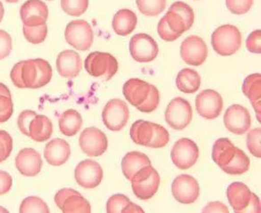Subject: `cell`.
Masks as SVG:
<instances>
[{
	"label": "cell",
	"instance_id": "60d3db41",
	"mask_svg": "<svg viewBox=\"0 0 261 213\" xmlns=\"http://www.w3.org/2000/svg\"><path fill=\"white\" fill-rule=\"evenodd\" d=\"M253 0H226V6L232 14L242 15L251 10Z\"/></svg>",
	"mask_w": 261,
	"mask_h": 213
},
{
	"label": "cell",
	"instance_id": "d6986e66",
	"mask_svg": "<svg viewBox=\"0 0 261 213\" xmlns=\"http://www.w3.org/2000/svg\"><path fill=\"white\" fill-rule=\"evenodd\" d=\"M43 161L39 153L31 148H25L15 157V167L25 177L37 176L40 173Z\"/></svg>",
	"mask_w": 261,
	"mask_h": 213
},
{
	"label": "cell",
	"instance_id": "6da1fadb",
	"mask_svg": "<svg viewBox=\"0 0 261 213\" xmlns=\"http://www.w3.org/2000/svg\"><path fill=\"white\" fill-rule=\"evenodd\" d=\"M10 77L18 88L38 89L50 83L53 68L44 59H30L14 65Z\"/></svg>",
	"mask_w": 261,
	"mask_h": 213
},
{
	"label": "cell",
	"instance_id": "9f6ffc18",
	"mask_svg": "<svg viewBox=\"0 0 261 213\" xmlns=\"http://www.w3.org/2000/svg\"><path fill=\"white\" fill-rule=\"evenodd\" d=\"M47 1H53V0H47Z\"/></svg>",
	"mask_w": 261,
	"mask_h": 213
},
{
	"label": "cell",
	"instance_id": "603a6c76",
	"mask_svg": "<svg viewBox=\"0 0 261 213\" xmlns=\"http://www.w3.org/2000/svg\"><path fill=\"white\" fill-rule=\"evenodd\" d=\"M250 188L242 182L231 183L227 190L228 203L234 212L243 213L250 203L251 197Z\"/></svg>",
	"mask_w": 261,
	"mask_h": 213
},
{
	"label": "cell",
	"instance_id": "d590c367",
	"mask_svg": "<svg viewBox=\"0 0 261 213\" xmlns=\"http://www.w3.org/2000/svg\"><path fill=\"white\" fill-rule=\"evenodd\" d=\"M61 5L66 14L79 17L87 11L89 0H61Z\"/></svg>",
	"mask_w": 261,
	"mask_h": 213
},
{
	"label": "cell",
	"instance_id": "7c38bea8",
	"mask_svg": "<svg viewBox=\"0 0 261 213\" xmlns=\"http://www.w3.org/2000/svg\"><path fill=\"white\" fill-rule=\"evenodd\" d=\"M54 202L58 208L65 213L91 212V204L88 200L72 188H62L58 191Z\"/></svg>",
	"mask_w": 261,
	"mask_h": 213
},
{
	"label": "cell",
	"instance_id": "7402d4cb",
	"mask_svg": "<svg viewBox=\"0 0 261 213\" xmlns=\"http://www.w3.org/2000/svg\"><path fill=\"white\" fill-rule=\"evenodd\" d=\"M151 85L138 78H131L123 85V94L131 105L138 108L147 99Z\"/></svg>",
	"mask_w": 261,
	"mask_h": 213
},
{
	"label": "cell",
	"instance_id": "4316f807",
	"mask_svg": "<svg viewBox=\"0 0 261 213\" xmlns=\"http://www.w3.org/2000/svg\"><path fill=\"white\" fill-rule=\"evenodd\" d=\"M54 132V125L46 115H37L30 125L29 137L37 142H44L50 139Z\"/></svg>",
	"mask_w": 261,
	"mask_h": 213
},
{
	"label": "cell",
	"instance_id": "5bb4252c",
	"mask_svg": "<svg viewBox=\"0 0 261 213\" xmlns=\"http://www.w3.org/2000/svg\"><path fill=\"white\" fill-rule=\"evenodd\" d=\"M104 173L100 164L93 160H84L77 164L74 178L82 187L92 190L100 185Z\"/></svg>",
	"mask_w": 261,
	"mask_h": 213
},
{
	"label": "cell",
	"instance_id": "277c9868",
	"mask_svg": "<svg viewBox=\"0 0 261 213\" xmlns=\"http://www.w3.org/2000/svg\"><path fill=\"white\" fill-rule=\"evenodd\" d=\"M132 190L138 199L146 201L157 193L161 177L151 165L144 166L130 179Z\"/></svg>",
	"mask_w": 261,
	"mask_h": 213
},
{
	"label": "cell",
	"instance_id": "f546056e",
	"mask_svg": "<svg viewBox=\"0 0 261 213\" xmlns=\"http://www.w3.org/2000/svg\"><path fill=\"white\" fill-rule=\"evenodd\" d=\"M175 82L179 91L190 94L197 92L199 90L201 78L194 69L184 68L178 73Z\"/></svg>",
	"mask_w": 261,
	"mask_h": 213
},
{
	"label": "cell",
	"instance_id": "74e56055",
	"mask_svg": "<svg viewBox=\"0 0 261 213\" xmlns=\"http://www.w3.org/2000/svg\"><path fill=\"white\" fill-rule=\"evenodd\" d=\"M153 137L148 148L151 149H161L168 145L169 142V133L168 130L164 128L162 125L154 124Z\"/></svg>",
	"mask_w": 261,
	"mask_h": 213
},
{
	"label": "cell",
	"instance_id": "816d5d0a",
	"mask_svg": "<svg viewBox=\"0 0 261 213\" xmlns=\"http://www.w3.org/2000/svg\"><path fill=\"white\" fill-rule=\"evenodd\" d=\"M0 94L6 95L7 97H11L12 98L10 90L8 89L7 85H4L2 83H0Z\"/></svg>",
	"mask_w": 261,
	"mask_h": 213
},
{
	"label": "cell",
	"instance_id": "7a4b0ae2",
	"mask_svg": "<svg viewBox=\"0 0 261 213\" xmlns=\"http://www.w3.org/2000/svg\"><path fill=\"white\" fill-rule=\"evenodd\" d=\"M242 40L241 32L231 24L217 28L212 34L213 48L221 56H231L236 54L241 48Z\"/></svg>",
	"mask_w": 261,
	"mask_h": 213
},
{
	"label": "cell",
	"instance_id": "9c48e42d",
	"mask_svg": "<svg viewBox=\"0 0 261 213\" xmlns=\"http://www.w3.org/2000/svg\"><path fill=\"white\" fill-rule=\"evenodd\" d=\"M199 157V149L192 139L182 138L175 142L171 150V160L180 170H188L194 165Z\"/></svg>",
	"mask_w": 261,
	"mask_h": 213
},
{
	"label": "cell",
	"instance_id": "f907efd6",
	"mask_svg": "<svg viewBox=\"0 0 261 213\" xmlns=\"http://www.w3.org/2000/svg\"><path fill=\"white\" fill-rule=\"evenodd\" d=\"M259 213L260 212V202L258 199V196L255 194H251V201L250 203L248 204L246 209L244 210L243 213Z\"/></svg>",
	"mask_w": 261,
	"mask_h": 213
},
{
	"label": "cell",
	"instance_id": "f35d334b",
	"mask_svg": "<svg viewBox=\"0 0 261 213\" xmlns=\"http://www.w3.org/2000/svg\"><path fill=\"white\" fill-rule=\"evenodd\" d=\"M261 129H252L247 135V148L252 156L260 158L261 157Z\"/></svg>",
	"mask_w": 261,
	"mask_h": 213
},
{
	"label": "cell",
	"instance_id": "836d02e7",
	"mask_svg": "<svg viewBox=\"0 0 261 213\" xmlns=\"http://www.w3.org/2000/svg\"><path fill=\"white\" fill-rule=\"evenodd\" d=\"M140 13L145 16L155 17L167 7V0H136Z\"/></svg>",
	"mask_w": 261,
	"mask_h": 213
},
{
	"label": "cell",
	"instance_id": "681fc988",
	"mask_svg": "<svg viewBox=\"0 0 261 213\" xmlns=\"http://www.w3.org/2000/svg\"><path fill=\"white\" fill-rule=\"evenodd\" d=\"M203 212H224L228 213V209L224 203L221 202H211L204 207Z\"/></svg>",
	"mask_w": 261,
	"mask_h": 213
},
{
	"label": "cell",
	"instance_id": "44dd1931",
	"mask_svg": "<svg viewBox=\"0 0 261 213\" xmlns=\"http://www.w3.org/2000/svg\"><path fill=\"white\" fill-rule=\"evenodd\" d=\"M71 155L70 145L65 139H54L47 143L44 151V159L54 166L63 165Z\"/></svg>",
	"mask_w": 261,
	"mask_h": 213
},
{
	"label": "cell",
	"instance_id": "ab89813d",
	"mask_svg": "<svg viewBox=\"0 0 261 213\" xmlns=\"http://www.w3.org/2000/svg\"><path fill=\"white\" fill-rule=\"evenodd\" d=\"M160 101H161V97H160L159 90L154 85H151L147 99L142 105L138 107V109L143 113H151L157 109L160 104Z\"/></svg>",
	"mask_w": 261,
	"mask_h": 213
},
{
	"label": "cell",
	"instance_id": "ffe728a7",
	"mask_svg": "<svg viewBox=\"0 0 261 213\" xmlns=\"http://www.w3.org/2000/svg\"><path fill=\"white\" fill-rule=\"evenodd\" d=\"M58 73L62 78H76L83 68V61L80 55L73 50H65L58 55L56 61Z\"/></svg>",
	"mask_w": 261,
	"mask_h": 213
},
{
	"label": "cell",
	"instance_id": "2e32d148",
	"mask_svg": "<svg viewBox=\"0 0 261 213\" xmlns=\"http://www.w3.org/2000/svg\"><path fill=\"white\" fill-rule=\"evenodd\" d=\"M196 108L202 117L213 120L221 115L223 109V100L215 90H204L196 97Z\"/></svg>",
	"mask_w": 261,
	"mask_h": 213
},
{
	"label": "cell",
	"instance_id": "f5cc1de1",
	"mask_svg": "<svg viewBox=\"0 0 261 213\" xmlns=\"http://www.w3.org/2000/svg\"><path fill=\"white\" fill-rule=\"evenodd\" d=\"M4 14H5V9H4L3 4L0 1V22L3 20Z\"/></svg>",
	"mask_w": 261,
	"mask_h": 213
},
{
	"label": "cell",
	"instance_id": "4fadbf2b",
	"mask_svg": "<svg viewBox=\"0 0 261 213\" xmlns=\"http://www.w3.org/2000/svg\"><path fill=\"white\" fill-rule=\"evenodd\" d=\"M200 187L194 177L181 174L176 177L172 183V195L179 203L191 204L198 200Z\"/></svg>",
	"mask_w": 261,
	"mask_h": 213
},
{
	"label": "cell",
	"instance_id": "7bdbcfd3",
	"mask_svg": "<svg viewBox=\"0 0 261 213\" xmlns=\"http://www.w3.org/2000/svg\"><path fill=\"white\" fill-rule=\"evenodd\" d=\"M14 113V103L11 97L0 94V124L6 123Z\"/></svg>",
	"mask_w": 261,
	"mask_h": 213
},
{
	"label": "cell",
	"instance_id": "52a82bcc",
	"mask_svg": "<svg viewBox=\"0 0 261 213\" xmlns=\"http://www.w3.org/2000/svg\"><path fill=\"white\" fill-rule=\"evenodd\" d=\"M192 115L191 103L181 97L173 99L165 112L166 122L171 128L177 131L185 130L191 124Z\"/></svg>",
	"mask_w": 261,
	"mask_h": 213
},
{
	"label": "cell",
	"instance_id": "4dcf8cb0",
	"mask_svg": "<svg viewBox=\"0 0 261 213\" xmlns=\"http://www.w3.org/2000/svg\"><path fill=\"white\" fill-rule=\"evenodd\" d=\"M153 123L138 120L130 128V137L138 145L149 147L153 137Z\"/></svg>",
	"mask_w": 261,
	"mask_h": 213
},
{
	"label": "cell",
	"instance_id": "d4e9b609",
	"mask_svg": "<svg viewBox=\"0 0 261 213\" xmlns=\"http://www.w3.org/2000/svg\"><path fill=\"white\" fill-rule=\"evenodd\" d=\"M138 24V17L133 11L121 9L114 14L113 19V29L114 32L121 37L131 34Z\"/></svg>",
	"mask_w": 261,
	"mask_h": 213
},
{
	"label": "cell",
	"instance_id": "ba28073f",
	"mask_svg": "<svg viewBox=\"0 0 261 213\" xmlns=\"http://www.w3.org/2000/svg\"><path fill=\"white\" fill-rule=\"evenodd\" d=\"M102 119L104 125L113 132H119L126 126L129 119L127 103L120 99H113L106 104Z\"/></svg>",
	"mask_w": 261,
	"mask_h": 213
},
{
	"label": "cell",
	"instance_id": "11a10c76",
	"mask_svg": "<svg viewBox=\"0 0 261 213\" xmlns=\"http://www.w3.org/2000/svg\"><path fill=\"white\" fill-rule=\"evenodd\" d=\"M0 210H4V211H7V210H5V209H0Z\"/></svg>",
	"mask_w": 261,
	"mask_h": 213
},
{
	"label": "cell",
	"instance_id": "ee69618b",
	"mask_svg": "<svg viewBox=\"0 0 261 213\" xmlns=\"http://www.w3.org/2000/svg\"><path fill=\"white\" fill-rule=\"evenodd\" d=\"M37 115V112L33 110H24L20 113L17 124H18V128L20 132L24 135H30V125L34 117Z\"/></svg>",
	"mask_w": 261,
	"mask_h": 213
},
{
	"label": "cell",
	"instance_id": "e0dca14e",
	"mask_svg": "<svg viewBox=\"0 0 261 213\" xmlns=\"http://www.w3.org/2000/svg\"><path fill=\"white\" fill-rule=\"evenodd\" d=\"M224 124L229 132L236 135H243L251 128V115L244 106L231 105L225 112Z\"/></svg>",
	"mask_w": 261,
	"mask_h": 213
},
{
	"label": "cell",
	"instance_id": "b9f144b4",
	"mask_svg": "<svg viewBox=\"0 0 261 213\" xmlns=\"http://www.w3.org/2000/svg\"><path fill=\"white\" fill-rule=\"evenodd\" d=\"M13 150V138L6 131H0V163L9 157Z\"/></svg>",
	"mask_w": 261,
	"mask_h": 213
},
{
	"label": "cell",
	"instance_id": "f1b7e54d",
	"mask_svg": "<svg viewBox=\"0 0 261 213\" xmlns=\"http://www.w3.org/2000/svg\"><path fill=\"white\" fill-rule=\"evenodd\" d=\"M83 125V117L74 109H67L62 113L59 120L60 131L67 137L76 135Z\"/></svg>",
	"mask_w": 261,
	"mask_h": 213
},
{
	"label": "cell",
	"instance_id": "d6a6232c",
	"mask_svg": "<svg viewBox=\"0 0 261 213\" xmlns=\"http://www.w3.org/2000/svg\"><path fill=\"white\" fill-rule=\"evenodd\" d=\"M250 163L251 161L247 155L241 149L236 148L233 159L221 169L224 173H228L229 175H241L249 171Z\"/></svg>",
	"mask_w": 261,
	"mask_h": 213
},
{
	"label": "cell",
	"instance_id": "83f0119b",
	"mask_svg": "<svg viewBox=\"0 0 261 213\" xmlns=\"http://www.w3.org/2000/svg\"><path fill=\"white\" fill-rule=\"evenodd\" d=\"M236 147L228 138H221L215 141L213 147L212 158L219 167H224L234 157Z\"/></svg>",
	"mask_w": 261,
	"mask_h": 213
},
{
	"label": "cell",
	"instance_id": "ac0fdd59",
	"mask_svg": "<svg viewBox=\"0 0 261 213\" xmlns=\"http://www.w3.org/2000/svg\"><path fill=\"white\" fill-rule=\"evenodd\" d=\"M22 23L28 27H37L46 23L49 9L42 0H28L20 10Z\"/></svg>",
	"mask_w": 261,
	"mask_h": 213
},
{
	"label": "cell",
	"instance_id": "8fae6325",
	"mask_svg": "<svg viewBox=\"0 0 261 213\" xmlns=\"http://www.w3.org/2000/svg\"><path fill=\"white\" fill-rule=\"evenodd\" d=\"M82 151L90 157H97L104 154L108 147V140L104 132L96 127L84 129L79 137Z\"/></svg>",
	"mask_w": 261,
	"mask_h": 213
},
{
	"label": "cell",
	"instance_id": "1f68e13d",
	"mask_svg": "<svg viewBox=\"0 0 261 213\" xmlns=\"http://www.w3.org/2000/svg\"><path fill=\"white\" fill-rule=\"evenodd\" d=\"M107 211L108 213L144 212V210L130 202L127 196L117 194L108 199Z\"/></svg>",
	"mask_w": 261,
	"mask_h": 213
},
{
	"label": "cell",
	"instance_id": "7dc6e473",
	"mask_svg": "<svg viewBox=\"0 0 261 213\" xmlns=\"http://www.w3.org/2000/svg\"><path fill=\"white\" fill-rule=\"evenodd\" d=\"M261 31L256 30L249 35L246 40V48L248 51L252 54H260L261 53Z\"/></svg>",
	"mask_w": 261,
	"mask_h": 213
},
{
	"label": "cell",
	"instance_id": "3957f363",
	"mask_svg": "<svg viewBox=\"0 0 261 213\" xmlns=\"http://www.w3.org/2000/svg\"><path fill=\"white\" fill-rule=\"evenodd\" d=\"M84 67L91 77L108 81L117 73L119 65L112 54L93 52L85 59Z\"/></svg>",
	"mask_w": 261,
	"mask_h": 213
},
{
	"label": "cell",
	"instance_id": "db71d44e",
	"mask_svg": "<svg viewBox=\"0 0 261 213\" xmlns=\"http://www.w3.org/2000/svg\"><path fill=\"white\" fill-rule=\"evenodd\" d=\"M5 1H7V3H17L20 0H5Z\"/></svg>",
	"mask_w": 261,
	"mask_h": 213
},
{
	"label": "cell",
	"instance_id": "8d00e7d4",
	"mask_svg": "<svg viewBox=\"0 0 261 213\" xmlns=\"http://www.w3.org/2000/svg\"><path fill=\"white\" fill-rule=\"evenodd\" d=\"M22 31H23L24 37L30 43L38 44L45 40L47 33H48V28L46 23L37 26V27H28L23 25Z\"/></svg>",
	"mask_w": 261,
	"mask_h": 213
},
{
	"label": "cell",
	"instance_id": "8992f818",
	"mask_svg": "<svg viewBox=\"0 0 261 213\" xmlns=\"http://www.w3.org/2000/svg\"><path fill=\"white\" fill-rule=\"evenodd\" d=\"M164 17L171 31L180 36L194 23V12L188 4L181 1L174 2Z\"/></svg>",
	"mask_w": 261,
	"mask_h": 213
},
{
	"label": "cell",
	"instance_id": "cb8c5ba5",
	"mask_svg": "<svg viewBox=\"0 0 261 213\" xmlns=\"http://www.w3.org/2000/svg\"><path fill=\"white\" fill-rule=\"evenodd\" d=\"M242 90L247 97L251 105L254 108L258 116V121L260 123L261 114V75L259 73L251 74L245 78Z\"/></svg>",
	"mask_w": 261,
	"mask_h": 213
},
{
	"label": "cell",
	"instance_id": "5b68a950",
	"mask_svg": "<svg viewBox=\"0 0 261 213\" xmlns=\"http://www.w3.org/2000/svg\"><path fill=\"white\" fill-rule=\"evenodd\" d=\"M67 44L79 51H87L93 44L92 28L85 20H74L67 24L65 30Z\"/></svg>",
	"mask_w": 261,
	"mask_h": 213
},
{
	"label": "cell",
	"instance_id": "9a60e30c",
	"mask_svg": "<svg viewBox=\"0 0 261 213\" xmlns=\"http://www.w3.org/2000/svg\"><path fill=\"white\" fill-rule=\"evenodd\" d=\"M180 54L186 64L200 66L207 58V45L198 36H190L182 41Z\"/></svg>",
	"mask_w": 261,
	"mask_h": 213
},
{
	"label": "cell",
	"instance_id": "484cf974",
	"mask_svg": "<svg viewBox=\"0 0 261 213\" xmlns=\"http://www.w3.org/2000/svg\"><path fill=\"white\" fill-rule=\"evenodd\" d=\"M147 165H151V163L146 155L138 151H132L127 153L121 161V171L126 179L130 180L136 173Z\"/></svg>",
	"mask_w": 261,
	"mask_h": 213
},
{
	"label": "cell",
	"instance_id": "30bf717a",
	"mask_svg": "<svg viewBox=\"0 0 261 213\" xmlns=\"http://www.w3.org/2000/svg\"><path fill=\"white\" fill-rule=\"evenodd\" d=\"M129 52L135 61L147 63L157 58L159 46L150 35L139 33L131 37Z\"/></svg>",
	"mask_w": 261,
	"mask_h": 213
},
{
	"label": "cell",
	"instance_id": "e575fe53",
	"mask_svg": "<svg viewBox=\"0 0 261 213\" xmlns=\"http://www.w3.org/2000/svg\"><path fill=\"white\" fill-rule=\"evenodd\" d=\"M20 213H49V207L44 200L37 196H29L22 201L20 206Z\"/></svg>",
	"mask_w": 261,
	"mask_h": 213
},
{
	"label": "cell",
	"instance_id": "c3c4849f",
	"mask_svg": "<svg viewBox=\"0 0 261 213\" xmlns=\"http://www.w3.org/2000/svg\"><path fill=\"white\" fill-rule=\"evenodd\" d=\"M13 186V179L9 173L0 171V196H3L10 191Z\"/></svg>",
	"mask_w": 261,
	"mask_h": 213
},
{
	"label": "cell",
	"instance_id": "f6af8a7d",
	"mask_svg": "<svg viewBox=\"0 0 261 213\" xmlns=\"http://www.w3.org/2000/svg\"><path fill=\"white\" fill-rule=\"evenodd\" d=\"M157 31L158 34H159L161 39L167 41V42H173V41H175L181 37L180 35L176 34V33H174V32L171 31L165 17L161 18V20L159 21Z\"/></svg>",
	"mask_w": 261,
	"mask_h": 213
},
{
	"label": "cell",
	"instance_id": "bcb514c9",
	"mask_svg": "<svg viewBox=\"0 0 261 213\" xmlns=\"http://www.w3.org/2000/svg\"><path fill=\"white\" fill-rule=\"evenodd\" d=\"M13 49V41L10 34L0 30V61L9 56Z\"/></svg>",
	"mask_w": 261,
	"mask_h": 213
}]
</instances>
